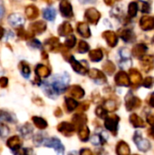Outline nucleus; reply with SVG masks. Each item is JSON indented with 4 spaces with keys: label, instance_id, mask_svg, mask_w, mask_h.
Segmentation results:
<instances>
[{
    "label": "nucleus",
    "instance_id": "f257e3e1",
    "mask_svg": "<svg viewBox=\"0 0 154 155\" xmlns=\"http://www.w3.org/2000/svg\"><path fill=\"white\" fill-rule=\"evenodd\" d=\"M69 82H70V76L66 73H64L63 74L54 75L52 78L51 83H49V84L52 86V88L54 89V91L56 93V94L59 95L60 94L66 91Z\"/></svg>",
    "mask_w": 154,
    "mask_h": 155
},
{
    "label": "nucleus",
    "instance_id": "f03ea898",
    "mask_svg": "<svg viewBox=\"0 0 154 155\" xmlns=\"http://www.w3.org/2000/svg\"><path fill=\"white\" fill-rule=\"evenodd\" d=\"M43 145L48 148H53L56 152L57 155H63L64 153V146L63 145L62 142L55 137L45 139Z\"/></svg>",
    "mask_w": 154,
    "mask_h": 155
},
{
    "label": "nucleus",
    "instance_id": "7ed1b4c3",
    "mask_svg": "<svg viewBox=\"0 0 154 155\" xmlns=\"http://www.w3.org/2000/svg\"><path fill=\"white\" fill-rule=\"evenodd\" d=\"M69 62L72 65V68L74 72H76L77 74H85L86 73H88V64L86 62L84 61H82V62H79L77 61L74 56H72L70 59H69Z\"/></svg>",
    "mask_w": 154,
    "mask_h": 155
},
{
    "label": "nucleus",
    "instance_id": "20e7f679",
    "mask_svg": "<svg viewBox=\"0 0 154 155\" xmlns=\"http://www.w3.org/2000/svg\"><path fill=\"white\" fill-rule=\"evenodd\" d=\"M59 9L63 16L70 18L74 16V11H73V6L71 3L67 0H63L60 2L59 5Z\"/></svg>",
    "mask_w": 154,
    "mask_h": 155
},
{
    "label": "nucleus",
    "instance_id": "39448f33",
    "mask_svg": "<svg viewBox=\"0 0 154 155\" xmlns=\"http://www.w3.org/2000/svg\"><path fill=\"white\" fill-rule=\"evenodd\" d=\"M7 20L9 25L15 28H22L25 24V18L20 14H11Z\"/></svg>",
    "mask_w": 154,
    "mask_h": 155
},
{
    "label": "nucleus",
    "instance_id": "423d86ee",
    "mask_svg": "<svg viewBox=\"0 0 154 155\" xmlns=\"http://www.w3.org/2000/svg\"><path fill=\"white\" fill-rule=\"evenodd\" d=\"M57 130L59 133H61L62 134H64L65 136H71L74 133L75 127L74 126L73 124H70L67 122H62L61 124H58Z\"/></svg>",
    "mask_w": 154,
    "mask_h": 155
},
{
    "label": "nucleus",
    "instance_id": "0eeeda50",
    "mask_svg": "<svg viewBox=\"0 0 154 155\" xmlns=\"http://www.w3.org/2000/svg\"><path fill=\"white\" fill-rule=\"evenodd\" d=\"M84 15H85V18L87 19V21L91 24H93V25L94 24L96 25L97 22L99 21L100 17H101L100 13L94 7H90V8L86 9Z\"/></svg>",
    "mask_w": 154,
    "mask_h": 155
},
{
    "label": "nucleus",
    "instance_id": "6e6552de",
    "mask_svg": "<svg viewBox=\"0 0 154 155\" xmlns=\"http://www.w3.org/2000/svg\"><path fill=\"white\" fill-rule=\"evenodd\" d=\"M46 30V24L44 21H37V22H34L29 25V32L32 33L34 35H38V34H42Z\"/></svg>",
    "mask_w": 154,
    "mask_h": 155
},
{
    "label": "nucleus",
    "instance_id": "1a4fd4ad",
    "mask_svg": "<svg viewBox=\"0 0 154 155\" xmlns=\"http://www.w3.org/2000/svg\"><path fill=\"white\" fill-rule=\"evenodd\" d=\"M22 143H23V142H22L21 138L17 135H14V136L8 138V140L6 142L7 147L10 148L12 151H15V152L19 151V149L22 146Z\"/></svg>",
    "mask_w": 154,
    "mask_h": 155
},
{
    "label": "nucleus",
    "instance_id": "9d476101",
    "mask_svg": "<svg viewBox=\"0 0 154 155\" xmlns=\"http://www.w3.org/2000/svg\"><path fill=\"white\" fill-rule=\"evenodd\" d=\"M72 121H73V124L75 127V129L79 130L81 127L86 125L85 124L87 123V117L84 114H76L74 115Z\"/></svg>",
    "mask_w": 154,
    "mask_h": 155
},
{
    "label": "nucleus",
    "instance_id": "9b49d317",
    "mask_svg": "<svg viewBox=\"0 0 154 155\" xmlns=\"http://www.w3.org/2000/svg\"><path fill=\"white\" fill-rule=\"evenodd\" d=\"M68 93L71 96L74 97V99H77V100H80L82 98H84V94H85V92L84 90L80 86V85H73L71 86L69 89H68Z\"/></svg>",
    "mask_w": 154,
    "mask_h": 155
},
{
    "label": "nucleus",
    "instance_id": "f8f14e48",
    "mask_svg": "<svg viewBox=\"0 0 154 155\" xmlns=\"http://www.w3.org/2000/svg\"><path fill=\"white\" fill-rule=\"evenodd\" d=\"M44 45L47 46L49 48V50L50 51H53V52H57L61 48V45H60L59 38H57L55 36H52V37L48 38L44 42Z\"/></svg>",
    "mask_w": 154,
    "mask_h": 155
},
{
    "label": "nucleus",
    "instance_id": "ddd939ff",
    "mask_svg": "<svg viewBox=\"0 0 154 155\" xmlns=\"http://www.w3.org/2000/svg\"><path fill=\"white\" fill-rule=\"evenodd\" d=\"M88 75H89L90 78H92L93 80H94L96 83H99V84L104 83L106 81V78H105L104 74L101 71H99L97 69H94V68L89 70Z\"/></svg>",
    "mask_w": 154,
    "mask_h": 155
},
{
    "label": "nucleus",
    "instance_id": "4468645a",
    "mask_svg": "<svg viewBox=\"0 0 154 155\" xmlns=\"http://www.w3.org/2000/svg\"><path fill=\"white\" fill-rule=\"evenodd\" d=\"M76 29H77L78 34L81 36H83L84 38H89L91 36L90 27H89V25H88L87 23H85V22H80V23H78Z\"/></svg>",
    "mask_w": 154,
    "mask_h": 155
},
{
    "label": "nucleus",
    "instance_id": "2eb2a0df",
    "mask_svg": "<svg viewBox=\"0 0 154 155\" xmlns=\"http://www.w3.org/2000/svg\"><path fill=\"white\" fill-rule=\"evenodd\" d=\"M74 32V29L69 22H64L58 27V35L60 36H66L70 35Z\"/></svg>",
    "mask_w": 154,
    "mask_h": 155
},
{
    "label": "nucleus",
    "instance_id": "dca6fc26",
    "mask_svg": "<svg viewBox=\"0 0 154 155\" xmlns=\"http://www.w3.org/2000/svg\"><path fill=\"white\" fill-rule=\"evenodd\" d=\"M35 74L38 75L39 77H43V78H46L51 74V70L44 64H37L35 66Z\"/></svg>",
    "mask_w": 154,
    "mask_h": 155
},
{
    "label": "nucleus",
    "instance_id": "f3484780",
    "mask_svg": "<svg viewBox=\"0 0 154 155\" xmlns=\"http://www.w3.org/2000/svg\"><path fill=\"white\" fill-rule=\"evenodd\" d=\"M25 13L27 18L30 19V20H34V19H35L39 15L38 8L35 5H27L25 10Z\"/></svg>",
    "mask_w": 154,
    "mask_h": 155
},
{
    "label": "nucleus",
    "instance_id": "a211bd4d",
    "mask_svg": "<svg viewBox=\"0 0 154 155\" xmlns=\"http://www.w3.org/2000/svg\"><path fill=\"white\" fill-rule=\"evenodd\" d=\"M117 122H118V118L113 115V116H111V117H108L106 120H105V127L111 131V132H115L116 131V127H117Z\"/></svg>",
    "mask_w": 154,
    "mask_h": 155
},
{
    "label": "nucleus",
    "instance_id": "6ab92c4d",
    "mask_svg": "<svg viewBox=\"0 0 154 155\" xmlns=\"http://www.w3.org/2000/svg\"><path fill=\"white\" fill-rule=\"evenodd\" d=\"M103 36L106 39L107 43L111 46H114L117 43V37L113 32L111 31H106L103 34Z\"/></svg>",
    "mask_w": 154,
    "mask_h": 155
},
{
    "label": "nucleus",
    "instance_id": "aec40b11",
    "mask_svg": "<svg viewBox=\"0 0 154 155\" xmlns=\"http://www.w3.org/2000/svg\"><path fill=\"white\" fill-rule=\"evenodd\" d=\"M43 15L46 20L54 21L55 19V16H56V11L54 7H47V8L44 9Z\"/></svg>",
    "mask_w": 154,
    "mask_h": 155
},
{
    "label": "nucleus",
    "instance_id": "412c9836",
    "mask_svg": "<svg viewBox=\"0 0 154 155\" xmlns=\"http://www.w3.org/2000/svg\"><path fill=\"white\" fill-rule=\"evenodd\" d=\"M43 91H44V93L46 94V96H48L49 98L55 99V98L58 96V95L56 94V93L54 91V89L52 88V86L50 85V84H49V83H47V82L44 83Z\"/></svg>",
    "mask_w": 154,
    "mask_h": 155
},
{
    "label": "nucleus",
    "instance_id": "4be33fe9",
    "mask_svg": "<svg viewBox=\"0 0 154 155\" xmlns=\"http://www.w3.org/2000/svg\"><path fill=\"white\" fill-rule=\"evenodd\" d=\"M32 121L34 123V124L40 130H44L46 127H47V122L42 118V117H39V116H34L32 118Z\"/></svg>",
    "mask_w": 154,
    "mask_h": 155
},
{
    "label": "nucleus",
    "instance_id": "5701e85b",
    "mask_svg": "<svg viewBox=\"0 0 154 155\" xmlns=\"http://www.w3.org/2000/svg\"><path fill=\"white\" fill-rule=\"evenodd\" d=\"M89 135H90V130H89V128H88L86 125L81 127V128L78 130V136H79V139H80L82 142H86V141H88Z\"/></svg>",
    "mask_w": 154,
    "mask_h": 155
},
{
    "label": "nucleus",
    "instance_id": "b1692460",
    "mask_svg": "<svg viewBox=\"0 0 154 155\" xmlns=\"http://www.w3.org/2000/svg\"><path fill=\"white\" fill-rule=\"evenodd\" d=\"M103 54V52L100 49H95V50H92L89 52V57L93 62H99L102 60Z\"/></svg>",
    "mask_w": 154,
    "mask_h": 155
},
{
    "label": "nucleus",
    "instance_id": "393cba45",
    "mask_svg": "<svg viewBox=\"0 0 154 155\" xmlns=\"http://www.w3.org/2000/svg\"><path fill=\"white\" fill-rule=\"evenodd\" d=\"M19 68H20V71H21V74L25 78H28L30 76L31 69H30V66L28 65V64L26 62H21L19 64Z\"/></svg>",
    "mask_w": 154,
    "mask_h": 155
},
{
    "label": "nucleus",
    "instance_id": "a878e982",
    "mask_svg": "<svg viewBox=\"0 0 154 155\" xmlns=\"http://www.w3.org/2000/svg\"><path fill=\"white\" fill-rule=\"evenodd\" d=\"M20 133L22 134V136L27 138L29 137L32 134H33V127L30 124L26 123L25 124H24L21 128H20Z\"/></svg>",
    "mask_w": 154,
    "mask_h": 155
},
{
    "label": "nucleus",
    "instance_id": "bb28decb",
    "mask_svg": "<svg viewBox=\"0 0 154 155\" xmlns=\"http://www.w3.org/2000/svg\"><path fill=\"white\" fill-rule=\"evenodd\" d=\"M65 105H66L68 112H73L74 110H75L78 107L79 104L74 98H66L65 99Z\"/></svg>",
    "mask_w": 154,
    "mask_h": 155
},
{
    "label": "nucleus",
    "instance_id": "cd10ccee",
    "mask_svg": "<svg viewBox=\"0 0 154 155\" xmlns=\"http://www.w3.org/2000/svg\"><path fill=\"white\" fill-rule=\"evenodd\" d=\"M0 120L4 122H7V123H13L15 121L14 116L10 113L5 110H1V109H0Z\"/></svg>",
    "mask_w": 154,
    "mask_h": 155
},
{
    "label": "nucleus",
    "instance_id": "c85d7f7f",
    "mask_svg": "<svg viewBox=\"0 0 154 155\" xmlns=\"http://www.w3.org/2000/svg\"><path fill=\"white\" fill-rule=\"evenodd\" d=\"M17 36L21 39H24V40H28V39H31L34 35L30 32H27L25 30H24L23 28H18L17 29Z\"/></svg>",
    "mask_w": 154,
    "mask_h": 155
},
{
    "label": "nucleus",
    "instance_id": "c756f323",
    "mask_svg": "<svg viewBox=\"0 0 154 155\" xmlns=\"http://www.w3.org/2000/svg\"><path fill=\"white\" fill-rule=\"evenodd\" d=\"M76 44V37L73 35H70L66 37L65 41H64V45L67 47V48H73L74 47Z\"/></svg>",
    "mask_w": 154,
    "mask_h": 155
},
{
    "label": "nucleus",
    "instance_id": "7c9ffc66",
    "mask_svg": "<svg viewBox=\"0 0 154 155\" xmlns=\"http://www.w3.org/2000/svg\"><path fill=\"white\" fill-rule=\"evenodd\" d=\"M78 52L81 54H84L89 50V45L85 42V41H80L78 44V48H77Z\"/></svg>",
    "mask_w": 154,
    "mask_h": 155
},
{
    "label": "nucleus",
    "instance_id": "2f4dec72",
    "mask_svg": "<svg viewBox=\"0 0 154 155\" xmlns=\"http://www.w3.org/2000/svg\"><path fill=\"white\" fill-rule=\"evenodd\" d=\"M9 134V128L0 122V137H6Z\"/></svg>",
    "mask_w": 154,
    "mask_h": 155
},
{
    "label": "nucleus",
    "instance_id": "473e14b6",
    "mask_svg": "<svg viewBox=\"0 0 154 155\" xmlns=\"http://www.w3.org/2000/svg\"><path fill=\"white\" fill-rule=\"evenodd\" d=\"M28 45L32 48H34V49H37V48H41L42 46V44L39 40L37 39H31L29 42H28Z\"/></svg>",
    "mask_w": 154,
    "mask_h": 155
},
{
    "label": "nucleus",
    "instance_id": "72a5a7b5",
    "mask_svg": "<svg viewBox=\"0 0 154 155\" xmlns=\"http://www.w3.org/2000/svg\"><path fill=\"white\" fill-rule=\"evenodd\" d=\"M45 138H44V135L42 134H36L34 138V143L36 145V146H40L41 144L44 143Z\"/></svg>",
    "mask_w": 154,
    "mask_h": 155
},
{
    "label": "nucleus",
    "instance_id": "f704fd0d",
    "mask_svg": "<svg viewBox=\"0 0 154 155\" xmlns=\"http://www.w3.org/2000/svg\"><path fill=\"white\" fill-rule=\"evenodd\" d=\"M91 142H92V143L94 144V145H99V144L103 143V138H102V136L99 135V134H94V135L92 137Z\"/></svg>",
    "mask_w": 154,
    "mask_h": 155
},
{
    "label": "nucleus",
    "instance_id": "c9c22d12",
    "mask_svg": "<svg viewBox=\"0 0 154 155\" xmlns=\"http://www.w3.org/2000/svg\"><path fill=\"white\" fill-rule=\"evenodd\" d=\"M15 155H33V150L30 148H25L23 150H19Z\"/></svg>",
    "mask_w": 154,
    "mask_h": 155
},
{
    "label": "nucleus",
    "instance_id": "e433bc0d",
    "mask_svg": "<svg viewBox=\"0 0 154 155\" xmlns=\"http://www.w3.org/2000/svg\"><path fill=\"white\" fill-rule=\"evenodd\" d=\"M95 114H96V115L99 116L100 118H103V117H104V116L106 115V111H105V109H104L103 107L99 106V107H97V109H96V111H95Z\"/></svg>",
    "mask_w": 154,
    "mask_h": 155
},
{
    "label": "nucleus",
    "instance_id": "4c0bfd02",
    "mask_svg": "<svg viewBox=\"0 0 154 155\" xmlns=\"http://www.w3.org/2000/svg\"><path fill=\"white\" fill-rule=\"evenodd\" d=\"M104 71L111 74L112 72L114 71V66H113V64L111 62H107V63L104 64Z\"/></svg>",
    "mask_w": 154,
    "mask_h": 155
},
{
    "label": "nucleus",
    "instance_id": "58836bf2",
    "mask_svg": "<svg viewBox=\"0 0 154 155\" xmlns=\"http://www.w3.org/2000/svg\"><path fill=\"white\" fill-rule=\"evenodd\" d=\"M8 85V78L3 76L0 78V87L1 88H5Z\"/></svg>",
    "mask_w": 154,
    "mask_h": 155
},
{
    "label": "nucleus",
    "instance_id": "ea45409f",
    "mask_svg": "<svg viewBox=\"0 0 154 155\" xmlns=\"http://www.w3.org/2000/svg\"><path fill=\"white\" fill-rule=\"evenodd\" d=\"M80 155H93L92 151L90 149H87V148H84V149H82L80 151Z\"/></svg>",
    "mask_w": 154,
    "mask_h": 155
},
{
    "label": "nucleus",
    "instance_id": "a19ab883",
    "mask_svg": "<svg viewBox=\"0 0 154 155\" xmlns=\"http://www.w3.org/2000/svg\"><path fill=\"white\" fill-rule=\"evenodd\" d=\"M34 103L38 104V105H44V103H43V100L41 98H35V99H33Z\"/></svg>",
    "mask_w": 154,
    "mask_h": 155
},
{
    "label": "nucleus",
    "instance_id": "79ce46f5",
    "mask_svg": "<svg viewBox=\"0 0 154 155\" xmlns=\"http://www.w3.org/2000/svg\"><path fill=\"white\" fill-rule=\"evenodd\" d=\"M54 115H55L56 117H60V116L62 115V111H61V109H60V108H57V109L55 110V112H54Z\"/></svg>",
    "mask_w": 154,
    "mask_h": 155
},
{
    "label": "nucleus",
    "instance_id": "37998d69",
    "mask_svg": "<svg viewBox=\"0 0 154 155\" xmlns=\"http://www.w3.org/2000/svg\"><path fill=\"white\" fill-rule=\"evenodd\" d=\"M4 15H5V8L3 5H0V18H2L4 16Z\"/></svg>",
    "mask_w": 154,
    "mask_h": 155
},
{
    "label": "nucleus",
    "instance_id": "c03bdc74",
    "mask_svg": "<svg viewBox=\"0 0 154 155\" xmlns=\"http://www.w3.org/2000/svg\"><path fill=\"white\" fill-rule=\"evenodd\" d=\"M5 35V29L0 25V39H2Z\"/></svg>",
    "mask_w": 154,
    "mask_h": 155
},
{
    "label": "nucleus",
    "instance_id": "a18cd8bd",
    "mask_svg": "<svg viewBox=\"0 0 154 155\" xmlns=\"http://www.w3.org/2000/svg\"><path fill=\"white\" fill-rule=\"evenodd\" d=\"M69 155H73V154H69Z\"/></svg>",
    "mask_w": 154,
    "mask_h": 155
}]
</instances>
